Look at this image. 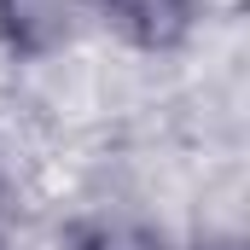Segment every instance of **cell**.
I'll return each instance as SVG.
<instances>
[{
	"mask_svg": "<svg viewBox=\"0 0 250 250\" xmlns=\"http://www.w3.org/2000/svg\"><path fill=\"white\" fill-rule=\"evenodd\" d=\"M87 29L134 59H187L192 41L204 35L209 0H82Z\"/></svg>",
	"mask_w": 250,
	"mask_h": 250,
	"instance_id": "cell-1",
	"label": "cell"
}]
</instances>
